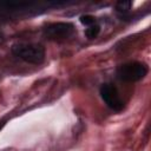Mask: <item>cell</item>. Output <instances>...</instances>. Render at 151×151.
I'll return each mask as SVG.
<instances>
[{
    "label": "cell",
    "mask_w": 151,
    "mask_h": 151,
    "mask_svg": "<svg viewBox=\"0 0 151 151\" xmlns=\"http://www.w3.org/2000/svg\"><path fill=\"white\" fill-rule=\"evenodd\" d=\"M12 53L33 65H39L45 59V48L40 44L34 42H17L12 46Z\"/></svg>",
    "instance_id": "6da1fadb"
},
{
    "label": "cell",
    "mask_w": 151,
    "mask_h": 151,
    "mask_svg": "<svg viewBox=\"0 0 151 151\" xmlns=\"http://www.w3.org/2000/svg\"><path fill=\"white\" fill-rule=\"evenodd\" d=\"M147 74V66L139 61H130L117 68V77L122 81L133 83L143 79Z\"/></svg>",
    "instance_id": "7a4b0ae2"
},
{
    "label": "cell",
    "mask_w": 151,
    "mask_h": 151,
    "mask_svg": "<svg viewBox=\"0 0 151 151\" xmlns=\"http://www.w3.org/2000/svg\"><path fill=\"white\" fill-rule=\"evenodd\" d=\"M100 97L105 101V104L113 111L119 112L124 107V103L118 93V90L112 84H103L100 86Z\"/></svg>",
    "instance_id": "3957f363"
},
{
    "label": "cell",
    "mask_w": 151,
    "mask_h": 151,
    "mask_svg": "<svg viewBox=\"0 0 151 151\" xmlns=\"http://www.w3.org/2000/svg\"><path fill=\"white\" fill-rule=\"evenodd\" d=\"M74 33V26L71 22H53L44 28V34L48 39L59 40L70 38Z\"/></svg>",
    "instance_id": "277c9868"
},
{
    "label": "cell",
    "mask_w": 151,
    "mask_h": 151,
    "mask_svg": "<svg viewBox=\"0 0 151 151\" xmlns=\"http://www.w3.org/2000/svg\"><path fill=\"white\" fill-rule=\"evenodd\" d=\"M100 32V26L99 25H92V26H88L86 29H85V35L88 38V39H94L98 37Z\"/></svg>",
    "instance_id": "5b68a950"
},
{
    "label": "cell",
    "mask_w": 151,
    "mask_h": 151,
    "mask_svg": "<svg viewBox=\"0 0 151 151\" xmlns=\"http://www.w3.org/2000/svg\"><path fill=\"white\" fill-rule=\"evenodd\" d=\"M131 5H132L131 1H119V2H117L116 8H117L118 12L125 13V12H127V11L131 8Z\"/></svg>",
    "instance_id": "8992f818"
},
{
    "label": "cell",
    "mask_w": 151,
    "mask_h": 151,
    "mask_svg": "<svg viewBox=\"0 0 151 151\" xmlns=\"http://www.w3.org/2000/svg\"><path fill=\"white\" fill-rule=\"evenodd\" d=\"M80 22L84 25V26H92V25H94L96 24V18L94 17H92V15H90V14H86V15H81L80 17Z\"/></svg>",
    "instance_id": "52a82bcc"
},
{
    "label": "cell",
    "mask_w": 151,
    "mask_h": 151,
    "mask_svg": "<svg viewBox=\"0 0 151 151\" xmlns=\"http://www.w3.org/2000/svg\"><path fill=\"white\" fill-rule=\"evenodd\" d=\"M4 126H5V122H4V120H1V122H0V130H1Z\"/></svg>",
    "instance_id": "ba28073f"
}]
</instances>
